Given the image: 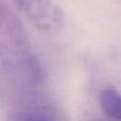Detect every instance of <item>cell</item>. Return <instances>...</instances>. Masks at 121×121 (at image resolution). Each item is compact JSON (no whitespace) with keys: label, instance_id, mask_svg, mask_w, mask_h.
Instances as JSON below:
<instances>
[{"label":"cell","instance_id":"cell-1","mask_svg":"<svg viewBox=\"0 0 121 121\" xmlns=\"http://www.w3.org/2000/svg\"><path fill=\"white\" fill-rule=\"evenodd\" d=\"M12 2L40 31H57L64 23L62 11L51 0H12Z\"/></svg>","mask_w":121,"mask_h":121},{"label":"cell","instance_id":"cell-2","mask_svg":"<svg viewBox=\"0 0 121 121\" xmlns=\"http://www.w3.org/2000/svg\"><path fill=\"white\" fill-rule=\"evenodd\" d=\"M99 101L102 109L109 118L121 121V95L117 90L112 87L102 89Z\"/></svg>","mask_w":121,"mask_h":121},{"label":"cell","instance_id":"cell-3","mask_svg":"<svg viewBox=\"0 0 121 121\" xmlns=\"http://www.w3.org/2000/svg\"><path fill=\"white\" fill-rule=\"evenodd\" d=\"M19 121H54V119L50 115L43 112H31L25 114Z\"/></svg>","mask_w":121,"mask_h":121}]
</instances>
